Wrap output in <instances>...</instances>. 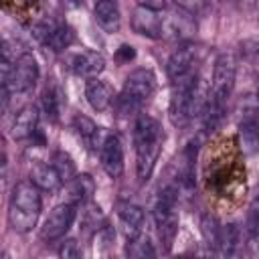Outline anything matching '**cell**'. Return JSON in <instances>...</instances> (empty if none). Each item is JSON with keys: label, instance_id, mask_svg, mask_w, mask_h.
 Masks as SVG:
<instances>
[{"label": "cell", "instance_id": "26", "mask_svg": "<svg viewBox=\"0 0 259 259\" xmlns=\"http://www.w3.org/2000/svg\"><path fill=\"white\" fill-rule=\"evenodd\" d=\"M200 233H202L204 245L210 251H217V247H219V235H221V225H219L217 217L202 214V219H200Z\"/></svg>", "mask_w": 259, "mask_h": 259}, {"label": "cell", "instance_id": "1", "mask_svg": "<svg viewBox=\"0 0 259 259\" xmlns=\"http://www.w3.org/2000/svg\"><path fill=\"white\" fill-rule=\"evenodd\" d=\"M235 77H237V59H235V55L233 53H221L214 59L208 99H206V105L200 113V117L204 119L206 130H214L221 123V119L225 117L227 101H229V97L233 93V87H235Z\"/></svg>", "mask_w": 259, "mask_h": 259}, {"label": "cell", "instance_id": "32", "mask_svg": "<svg viewBox=\"0 0 259 259\" xmlns=\"http://www.w3.org/2000/svg\"><path fill=\"white\" fill-rule=\"evenodd\" d=\"M59 255L63 259H77L81 255V249H79V243L75 239H65L59 247Z\"/></svg>", "mask_w": 259, "mask_h": 259}, {"label": "cell", "instance_id": "17", "mask_svg": "<svg viewBox=\"0 0 259 259\" xmlns=\"http://www.w3.org/2000/svg\"><path fill=\"white\" fill-rule=\"evenodd\" d=\"M93 14H95V22L105 32H117L121 16H119V6L115 0H97Z\"/></svg>", "mask_w": 259, "mask_h": 259}, {"label": "cell", "instance_id": "5", "mask_svg": "<svg viewBox=\"0 0 259 259\" xmlns=\"http://www.w3.org/2000/svg\"><path fill=\"white\" fill-rule=\"evenodd\" d=\"M162 18V36L160 38H170V40H178V42H186L194 36L196 32V20L192 14H188L186 10L182 8H174L170 10L166 16H160Z\"/></svg>", "mask_w": 259, "mask_h": 259}, {"label": "cell", "instance_id": "6", "mask_svg": "<svg viewBox=\"0 0 259 259\" xmlns=\"http://www.w3.org/2000/svg\"><path fill=\"white\" fill-rule=\"evenodd\" d=\"M75 217H77V204L63 202V204L55 206L49 212V217H47V221L40 229V239L47 241V243H53V241L65 237V233L71 229Z\"/></svg>", "mask_w": 259, "mask_h": 259}, {"label": "cell", "instance_id": "28", "mask_svg": "<svg viewBox=\"0 0 259 259\" xmlns=\"http://www.w3.org/2000/svg\"><path fill=\"white\" fill-rule=\"evenodd\" d=\"M247 241L253 249H257V239H259V202L257 198L251 202L249 212H247Z\"/></svg>", "mask_w": 259, "mask_h": 259}, {"label": "cell", "instance_id": "21", "mask_svg": "<svg viewBox=\"0 0 259 259\" xmlns=\"http://www.w3.org/2000/svg\"><path fill=\"white\" fill-rule=\"evenodd\" d=\"M243 245V235H241V229L239 225L231 223V225H225L221 227V235H219V247L214 253L219 255H225V257H231L239 251V247Z\"/></svg>", "mask_w": 259, "mask_h": 259}, {"label": "cell", "instance_id": "11", "mask_svg": "<svg viewBox=\"0 0 259 259\" xmlns=\"http://www.w3.org/2000/svg\"><path fill=\"white\" fill-rule=\"evenodd\" d=\"M160 152H162V140L136 146V172H138L140 182H146L152 176L154 166L160 158Z\"/></svg>", "mask_w": 259, "mask_h": 259}, {"label": "cell", "instance_id": "29", "mask_svg": "<svg viewBox=\"0 0 259 259\" xmlns=\"http://www.w3.org/2000/svg\"><path fill=\"white\" fill-rule=\"evenodd\" d=\"M113 105H115V109H117L119 115H132V113H136V111L142 107L140 101H136L134 97H130V95L123 93V91L113 99Z\"/></svg>", "mask_w": 259, "mask_h": 259}, {"label": "cell", "instance_id": "10", "mask_svg": "<svg viewBox=\"0 0 259 259\" xmlns=\"http://www.w3.org/2000/svg\"><path fill=\"white\" fill-rule=\"evenodd\" d=\"M194 61H196V47L186 40V42H180L178 49L170 55L168 63H166V73L170 79H176L184 73H188L190 69H194Z\"/></svg>", "mask_w": 259, "mask_h": 259}, {"label": "cell", "instance_id": "33", "mask_svg": "<svg viewBox=\"0 0 259 259\" xmlns=\"http://www.w3.org/2000/svg\"><path fill=\"white\" fill-rule=\"evenodd\" d=\"M57 24H53V20H42V22H38V24H34L32 26V34H34V38H38V40H47L49 38V34L53 32V28H55Z\"/></svg>", "mask_w": 259, "mask_h": 259}, {"label": "cell", "instance_id": "22", "mask_svg": "<svg viewBox=\"0 0 259 259\" xmlns=\"http://www.w3.org/2000/svg\"><path fill=\"white\" fill-rule=\"evenodd\" d=\"M239 140L245 154H255L259 138H257V115H247L239 123Z\"/></svg>", "mask_w": 259, "mask_h": 259}, {"label": "cell", "instance_id": "37", "mask_svg": "<svg viewBox=\"0 0 259 259\" xmlns=\"http://www.w3.org/2000/svg\"><path fill=\"white\" fill-rule=\"evenodd\" d=\"M8 75H10V63L0 61V85L8 83Z\"/></svg>", "mask_w": 259, "mask_h": 259}, {"label": "cell", "instance_id": "19", "mask_svg": "<svg viewBox=\"0 0 259 259\" xmlns=\"http://www.w3.org/2000/svg\"><path fill=\"white\" fill-rule=\"evenodd\" d=\"M69 194L73 204H87L95 194V182L89 174H75L69 180Z\"/></svg>", "mask_w": 259, "mask_h": 259}, {"label": "cell", "instance_id": "3", "mask_svg": "<svg viewBox=\"0 0 259 259\" xmlns=\"http://www.w3.org/2000/svg\"><path fill=\"white\" fill-rule=\"evenodd\" d=\"M176 200H178V188L166 186L160 190L158 200L154 204V221L158 227L160 241L164 245V251L172 249V243L178 233V214H176Z\"/></svg>", "mask_w": 259, "mask_h": 259}, {"label": "cell", "instance_id": "34", "mask_svg": "<svg viewBox=\"0 0 259 259\" xmlns=\"http://www.w3.org/2000/svg\"><path fill=\"white\" fill-rule=\"evenodd\" d=\"M134 57H136V51H134V47H130V45H121V47L117 49V53H115V59H117L119 63H130Z\"/></svg>", "mask_w": 259, "mask_h": 259}, {"label": "cell", "instance_id": "16", "mask_svg": "<svg viewBox=\"0 0 259 259\" xmlns=\"http://www.w3.org/2000/svg\"><path fill=\"white\" fill-rule=\"evenodd\" d=\"M30 182L38 190H45V192H57L61 188V184H63V180L59 178L57 170L51 164H45V162L32 164V168H30Z\"/></svg>", "mask_w": 259, "mask_h": 259}, {"label": "cell", "instance_id": "39", "mask_svg": "<svg viewBox=\"0 0 259 259\" xmlns=\"http://www.w3.org/2000/svg\"><path fill=\"white\" fill-rule=\"evenodd\" d=\"M65 6H69V8H75V6H79L83 0H61Z\"/></svg>", "mask_w": 259, "mask_h": 259}, {"label": "cell", "instance_id": "31", "mask_svg": "<svg viewBox=\"0 0 259 259\" xmlns=\"http://www.w3.org/2000/svg\"><path fill=\"white\" fill-rule=\"evenodd\" d=\"M174 4L178 8H182V10H186L192 16H200V14H204L208 10L210 0H174Z\"/></svg>", "mask_w": 259, "mask_h": 259}, {"label": "cell", "instance_id": "23", "mask_svg": "<svg viewBox=\"0 0 259 259\" xmlns=\"http://www.w3.org/2000/svg\"><path fill=\"white\" fill-rule=\"evenodd\" d=\"M125 255L132 259H146V257H154V245L150 241V237L146 233H138L134 237H127V245H125Z\"/></svg>", "mask_w": 259, "mask_h": 259}, {"label": "cell", "instance_id": "25", "mask_svg": "<svg viewBox=\"0 0 259 259\" xmlns=\"http://www.w3.org/2000/svg\"><path fill=\"white\" fill-rule=\"evenodd\" d=\"M42 109L51 121L59 119V113L63 109V91L61 87H47L42 93Z\"/></svg>", "mask_w": 259, "mask_h": 259}, {"label": "cell", "instance_id": "9", "mask_svg": "<svg viewBox=\"0 0 259 259\" xmlns=\"http://www.w3.org/2000/svg\"><path fill=\"white\" fill-rule=\"evenodd\" d=\"M156 87V77L150 69H136L127 75L125 83H123V93H127L130 97H134L136 101L144 103Z\"/></svg>", "mask_w": 259, "mask_h": 259}, {"label": "cell", "instance_id": "2", "mask_svg": "<svg viewBox=\"0 0 259 259\" xmlns=\"http://www.w3.org/2000/svg\"><path fill=\"white\" fill-rule=\"evenodd\" d=\"M40 217V190L30 182H16L8 204V225L16 233H28L36 227Z\"/></svg>", "mask_w": 259, "mask_h": 259}, {"label": "cell", "instance_id": "4", "mask_svg": "<svg viewBox=\"0 0 259 259\" xmlns=\"http://www.w3.org/2000/svg\"><path fill=\"white\" fill-rule=\"evenodd\" d=\"M196 77L198 73L190 69L188 73L172 79V95H170L168 113L174 125H184L190 121V93H192Z\"/></svg>", "mask_w": 259, "mask_h": 259}, {"label": "cell", "instance_id": "8", "mask_svg": "<svg viewBox=\"0 0 259 259\" xmlns=\"http://www.w3.org/2000/svg\"><path fill=\"white\" fill-rule=\"evenodd\" d=\"M101 168L105 170L107 176L119 178L123 174V148L121 142L115 134H109V138L103 142V146L97 150Z\"/></svg>", "mask_w": 259, "mask_h": 259}, {"label": "cell", "instance_id": "13", "mask_svg": "<svg viewBox=\"0 0 259 259\" xmlns=\"http://www.w3.org/2000/svg\"><path fill=\"white\" fill-rule=\"evenodd\" d=\"M162 18L158 16V12L154 10H148L144 6H138L132 14V28L142 34V36H148V38H160L162 36Z\"/></svg>", "mask_w": 259, "mask_h": 259}, {"label": "cell", "instance_id": "27", "mask_svg": "<svg viewBox=\"0 0 259 259\" xmlns=\"http://www.w3.org/2000/svg\"><path fill=\"white\" fill-rule=\"evenodd\" d=\"M51 166L57 170V174H59V178H61L63 182H69V180L77 174V170H75V164H73L71 156H69L67 152H63V150H57V152L53 154Z\"/></svg>", "mask_w": 259, "mask_h": 259}, {"label": "cell", "instance_id": "38", "mask_svg": "<svg viewBox=\"0 0 259 259\" xmlns=\"http://www.w3.org/2000/svg\"><path fill=\"white\" fill-rule=\"evenodd\" d=\"M239 2H241V6H243L245 10H253L255 4H257V0H239Z\"/></svg>", "mask_w": 259, "mask_h": 259}, {"label": "cell", "instance_id": "24", "mask_svg": "<svg viewBox=\"0 0 259 259\" xmlns=\"http://www.w3.org/2000/svg\"><path fill=\"white\" fill-rule=\"evenodd\" d=\"M73 40H75V30L69 24H59L53 28V32L49 34V38L45 42L53 53H63L65 49H69L73 45Z\"/></svg>", "mask_w": 259, "mask_h": 259}, {"label": "cell", "instance_id": "35", "mask_svg": "<svg viewBox=\"0 0 259 259\" xmlns=\"http://www.w3.org/2000/svg\"><path fill=\"white\" fill-rule=\"evenodd\" d=\"M138 6H144V8H148V10L160 12V10H166L168 2H166V0H138Z\"/></svg>", "mask_w": 259, "mask_h": 259}, {"label": "cell", "instance_id": "12", "mask_svg": "<svg viewBox=\"0 0 259 259\" xmlns=\"http://www.w3.org/2000/svg\"><path fill=\"white\" fill-rule=\"evenodd\" d=\"M71 69L75 75L91 79V77H97L105 69V59L97 51H81L71 57Z\"/></svg>", "mask_w": 259, "mask_h": 259}, {"label": "cell", "instance_id": "18", "mask_svg": "<svg viewBox=\"0 0 259 259\" xmlns=\"http://www.w3.org/2000/svg\"><path fill=\"white\" fill-rule=\"evenodd\" d=\"M158 140H164V134H162L158 119H154L150 115H140L136 119V125H134V146L152 144Z\"/></svg>", "mask_w": 259, "mask_h": 259}, {"label": "cell", "instance_id": "14", "mask_svg": "<svg viewBox=\"0 0 259 259\" xmlns=\"http://www.w3.org/2000/svg\"><path fill=\"white\" fill-rule=\"evenodd\" d=\"M85 97H87L89 105H91L95 111H105V109L113 103V99H115L111 85L105 83V81H101V79H97V77H91V79L87 81Z\"/></svg>", "mask_w": 259, "mask_h": 259}, {"label": "cell", "instance_id": "30", "mask_svg": "<svg viewBox=\"0 0 259 259\" xmlns=\"http://www.w3.org/2000/svg\"><path fill=\"white\" fill-rule=\"evenodd\" d=\"M95 121L91 119V117H87V115H75L73 117V130L85 140V142H89V138L93 136V132H95Z\"/></svg>", "mask_w": 259, "mask_h": 259}, {"label": "cell", "instance_id": "36", "mask_svg": "<svg viewBox=\"0 0 259 259\" xmlns=\"http://www.w3.org/2000/svg\"><path fill=\"white\" fill-rule=\"evenodd\" d=\"M8 101H10V89L6 85H0V113L6 111Z\"/></svg>", "mask_w": 259, "mask_h": 259}, {"label": "cell", "instance_id": "20", "mask_svg": "<svg viewBox=\"0 0 259 259\" xmlns=\"http://www.w3.org/2000/svg\"><path fill=\"white\" fill-rule=\"evenodd\" d=\"M119 223L123 227V233L127 237H134L144 227V210L138 204H132V202L119 204Z\"/></svg>", "mask_w": 259, "mask_h": 259}, {"label": "cell", "instance_id": "7", "mask_svg": "<svg viewBox=\"0 0 259 259\" xmlns=\"http://www.w3.org/2000/svg\"><path fill=\"white\" fill-rule=\"evenodd\" d=\"M38 79V65H36V59L30 55V53H22L14 65H10V75H8V83L6 87L10 91H16V93H22V91H28Z\"/></svg>", "mask_w": 259, "mask_h": 259}, {"label": "cell", "instance_id": "15", "mask_svg": "<svg viewBox=\"0 0 259 259\" xmlns=\"http://www.w3.org/2000/svg\"><path fill=\"white\" fill-rule=\"evenodd\" d=\"M38 130V107L26 105L18 111L14 123H12V138L14 140H28Z\"/></svg>", "mask_w": 259, "mask_h": 259}]
</instances>
